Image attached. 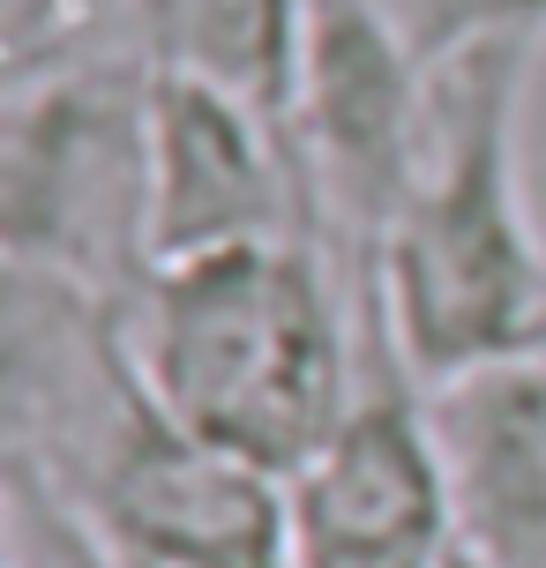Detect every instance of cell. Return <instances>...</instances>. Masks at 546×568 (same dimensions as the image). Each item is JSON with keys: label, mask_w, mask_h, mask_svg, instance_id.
I'll return each instance as SVG.
<instances>
[{"label": "cell", "mask_w": 546, "mask_h": 568, "mask_svg": "<svg viewBox=\"0 0 546 568\" xmlns=\"http://www.w3.org/2000/svg\"><path fill=\"white\" fill-rule=\"evenodd\" d=\"M0 464H23L150 568H292V486L158 404L120 307L8 270Z\"/></svg>", "instance_id": "6da1fadb"}, {"label": "cell", "mask_w": 546, "mask_h": 568, "mask_svg": "<svg viewBox=\"0 0 546 568\" xmlns=\"http://www.w3.org/2000/svg\"><path fill=\"white\" fill-rule=\"evenodd\" d=\"M532 38H472L427 68V128L374 247L367 300L419 389L546 344V232L524 195Z\"/></svg>", "instance_id": "7a4b0ae2"}, {"label": "cell", "mask_w": 546, "mask_h": 568, "mask_svg": "<svg viewBox=\"0 0 546 568\" xmlns=\"http://www.w3.org/2000/svg\"><path fill=\"white\" fill-rule=\"evenodd\" d=\"M120 322L188 434L285 486L330 449L367 374V284L322 240L158 262Z\"/></svg>", "instance_id": "3957f363"}, {"label": "cell", "mask_w": 546, "mask_h": 568, "mask_svg": "<svg viewBox=\"0 0 546 568\" xmlns=\"http://www.w3.org/2000/svg\"><path fill=\"white\" fill-rule=\"evenodd\" d=\"M0 247L128 307L150 284V60L90 53L8 83L0 120Z\"/></svg>", "instance_id": "277c9868"}, {"label": "cell", "mask_w": 546, "mask_h": 568, "mask_svg": "<svg viewBox=\"0 0 546 568\" xmlns=\"http://www.w3.org/2000/svg\"><path fill=\"white\" fill-rule=\"evenodd\" d=\"M427 68L390 0H300V68L285 128L307 165L322 240L352 284L374 277V247L427 128Z\"/></svg>", "instance_id": "5b68a950"}, {"label": "cell", "mask_w": 546, "mask_h": 568, "mask_svg": "<svg viewBox=\"0 0 546 568\" xmlns=\"http://www.w3.org/2000/svg\"><path fill=\"white\" fill-rule=\"evenodd\" d=\"M262 240H322L285 113L188 68H150V255L195 262Z\"/></svg>", "instance_id": "8992f818"}, {"label": "cell", "mask_w": 546, "mask_h": 568, "mask_svg": "<svg viewBox=\"0 0 546 568\" xmlns=\"http://www.w3.org/2000/svg\"><path fill=\"white\" fill-rule=\"evenodd\" d=\"M457 539L494 568H546V344L427 389Z\"/></svg>", "instance_id": "52a82bcc"}, {"label": "cell", "mask_w": 546, "mask_h": 568, "mask_svg": "<svg viewBox=\"0 0 546 568\" xmlns=\"http://www.w3.org/2000/svg\"><path fill=\"white\" fill-rule=\"evenodd\" d=\"M0 568H150V561H135L120 539H105L38 471L0 464Z\"/></svg>", "instance_id": "ba28073f"}, {"label": "cell", "mask_w": 546, "mask_h": 568, "mask_svg": "<svg viewBox=\"0 0 546 568\" xmlns=\"http://www.w3.org/2000/svg\"><path fill=\"white\" fill-rule=\"evenodd\" d=\"M397 23L427 60L457 53L472 38H546V0H397Z\"/></svg>", "instance_id": "9c48e42d"}, {"label": "cell", "mask_w": 546, "mask_h": 568, "mask_svg": "<svg viewBox=\"0 0 546 568\" xmlns=\"http://www.w3.org/2000/svg\"><path fill=\"white\" fill-rule=\"evenodd\" d=\"M442 568H494V561H487V554H479V546H464V539H457V546H449V561H442Z\"/></svg>", "instance_id": "30bf717a"}]
</instances>
